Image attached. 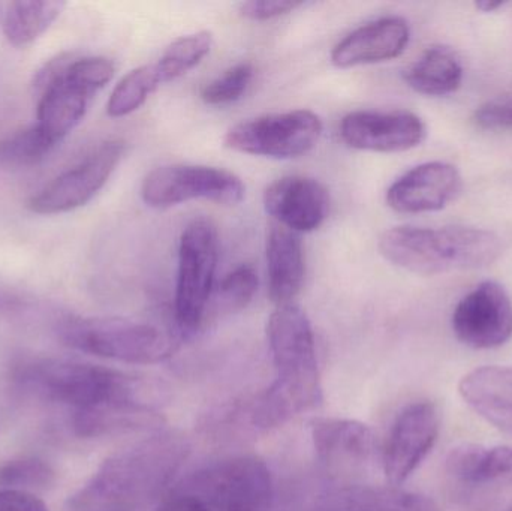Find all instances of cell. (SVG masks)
<instances>
[{
	"label": "cell",
	"instance_id": "30",
	"mask_svg": "<svg viewBox=\"0 0 512 511\" xmlns=\"http://www.w3.org/2000/svg\"><path fill=\"white\" fill-rule=\"evenodd\" d=\"M487 447L480 444H460L447 456V471L460 482L478 485L481 464Z\"/></svg>",
	"mask_w": 512,
	"mask_h": 511
},
{
	"label": "cell",
	"instance_id": "21",
	"mask_svg": "<svg viewBox=\"0 0 512 511\" xmlns=\"http://www.w3.org/2000/svg\"><path fill=\"white\" fill-rule=\"evenodd\" d=\"M313 511H441L435 501L397 486H342L321 498Z\"/></svg>",
	"mask_w": 512,
	"mask_h": 511
},
{
	"label": "cell",
	"instance_id": "14",
	"mask_svg": "<svg viewBox=\"0 0 512 511\" xmlns=\"http://www.w3.org/2000/svg\"><path fill=\"white\" fill-rule=\"evenodd\" d=\"M451 324L456 338L468 347H502L512 338L511 297L498 282H481L457 303Z\"/></svg>",
	"mask_w": 512,
	"mask_h": 511
},
{
	"label": "cell",
	"instance_id": "33",
	"mask_svg": "<svg viewBox=\"0 0 512 511\" xmlns=\"http://www.w3.org/2000/svg\"><path fill=\"white\" fill-rule=\"evenodd\" d=\"M300 6H303V2L295 0H252L240 5V14L252 21H267L291 14Z\"/></svg>",
	"mask_w": 512,
	"mask_h": 511
},
{
	"label": "cell",
	"instance_id": "7",
	"mask_svg": "<svg viewBox=\"0 0 512 511\" xmlns=\"http://www.w3.org/2000/svg\"><path fill=\"white\" fill-rule=\"evenodd\" d=\"M219 236L215 224L198 218L183 230L179 245L174 309L182 332L195 333L206 320L215 290Z\"/></svg>",
	"mask_w": 512,
	"mask_h": 511
},
{
	"label": "cell",
	"instance_id": "5",
	"mask_svg": "<svg viewBox=\"0 0 512 511\" xmlns=\"http://www.w3.org/2000/svg\"><path fill=\"white\" fill-rule=\"evenodd\" d=\"M273 480L256 456H233L200 468L170 489L156 511H271Z\"/></svg>",
	"mask_w": 512,
	"mask_h": 511
},
{
	"label": "cell",
	"instance_id": "18",
	"mask_svg": "<svg viewBox=\"0 0 512 511\" xmlns=\"http://www.w3.org/2000/svg\"><path fill=\"white\" fill-rule=\"evenodd\" d=\"M411 29L405 18L390 15L355 29L331 50V63L337 68L373 65L396 59L408 47Z\"/></svg>",
	"mask_w": 512,
	"mask_h": 511
},
{
	"label": "cell",
	"instance_id": "6",
	"mask_svg": "<svg viewBox=\"0 0 512 511\" xmlns=\"http://www.w3.org/2000/svg\"><path fill=\"white\" fill-rule=\"evenodd\" d=\"M59 336L72 350L131 365L164 362L174 350L170 336L159 327L128 318H68L60 324Z\"/></svg>",
	"mask_w": 512,
	"mask_h": 511
},
{
	"label": "cell",
	"instance_id": "19",
	"mask_svg": "<svg viewBox=\"0 0 512 511\" xmlns=\"http://www.w3.org/2000/svg\"><path fill=\"white\" fill-rule=\"evenodd\" d=\"M268 296L276 306L289 305L306 278V258L300 234L276 224L267 234Z\"/></svg>",
	"mask_w": 512,
	"mask_h": 511
},
{
	"label": "cell",
	"instance_id": "36",
	"mask_svg": "<svg viewBox=\"0 0 512 511\" xmlns=\"http://www.w3.org/2000/svg\"><path fill=\"white\" fill-rule=\"evenodd\" d=\"M18 300L15 297L9 296L5 291H0V309L12 308L17 305Z\"/></svg>",
	"mask_w": 512,
	"mask_h": 511
},
{
	"label": "cell",
	"instance_id": "11",
	"mask_svg": "<svg viewBox=\"0 0 512 511\" xmlns=\"http://www.w3.org/2000/svg\"><path fill=\"white\" fill-rule=\"evenodd\" d=\"M312 443L325 473L345 482L343 486L357 485L355 480L372 467L379 450L369 426L340 417L313 420Z\"/></svg>",
	"mask_w": 512,
	"mask_h": 511
},
{
	"label": "cell",
	"instance_id": "10",
	"mask_svg": "<svg viewBox=\"0 0 512 511\" xmlns=\"http://www.w3.org/2000/svg\"><path fill=\"white\" fill-rule=\"evenodd\" d=\"M123 153V141H105L80 164L60 174L39 194L33 195L27 209L36 215H59L86 206L107 185L122 161Z\"/></svg>",
	"mask_w": 512,
	"mask_h": 511
},
{
	"label": "cell",
	"instance_id": "3",
	"mask_svg": "<svg viewBox=\"0 0 512 511\" xmlns=\"http://www.w3.org/2000/svg\"><path fill=\"white\" fill-rule=\"evenodd\" d=\"M17 381L39 398L74 408V414L153 410L140 380L93 363L36 360L18 368Z\"/></svg>",
	"mask_w": 512,
	"mask_h": 511
},
{
	"label": "cell",
	"instance_id": "24",
	"mask_svg": "<svg viewBox=\"0 0 512 511\" xmlns=\"http://www.w3.org/2000/svg\"><path fill=\"white\" fill-rule=\"evenodd\" d=\"M162 80L155 63L138 66L117 83L108 99V116L119 119L129 116L146 104L149 96L161 86Z\"/></svg>",
	"mask_w": 512,
	"mask_h": 511
},
{
	"label": "cell",
	"instance_id": "26",
	"mask_svg": "<svg viewBox=\"0 0 512 511\" xmlns=\"http://www.w3.org/2000/svg\"><path fill=\"white\" fill-rule=\"evenodd\" d=\"M57 144L33 125L0 141V167L9 170L29 168L44 161Z\"/></svg>",
	"mask_w": 512,
	"mask_h": 511
},
{
	"label": "cell",
	"instance_id": "12",
	"mask_svg": "<svg viewBox=\"0 0 512 511\" xmlns=\"http://www.w3.org/2000/svg\"><path fill=\"white\" fill-rule=\"evenodd\" d=\"M71 60V54H60L48 60L33 80L35 92L39 93L35 125L56 144L80 125L95 95L69 77Z\"/></svg>",
	"mask_w": 512,
	"mask_h": 511
},
{
	"label": "cell",
	"instance_id": "13",
	"mask_svg": "<svg viewBox=\"0 0 512 511\" xmlns=\"http://www.w3.org/2000/svg\"><path fill=\"white\" fill-rule=\"evenodd\" d=\"M439 429L441 416L432 402L403 408L382 450V470L390 486L400 488L423 464L438 441Z\"/></svg>",
	"mask_w": 512,
	"mask_h": 511
},
{
	"label": "cell",
	"instance_id": "31",
	"mask_svg": "<svg viewBox=\"0 0 512 511\" xmlns=\"http://www.w3.org/2000/svg\"><path fill=\"white\" fill-rule=\"evenodd\" d=\"M507 477H512V447L499 446L486 449L480 476H478V485L507 479Z\"/></svg>",
	"mask_w": 512,
	"mask_h": 511
},
{
	"label": "cell",
	"instance_id": "37",
	"mask_svg": "<svg viewBox=\"0 0 512 511\" xmlns=\"http://www.w3.org/2000/svg\"><path fill=\"white\" fill-rule=\"evenodd\" d=\"M510 511H512V509Z\"/></svg>",
	"mask_w": 512,
	"mask_h": 511
},
{
	"label": "cell",
	"instance_id": "27",
	"mask_svg": "<svg viewBox=\"0 0 512 511\" xmlns=\"http://www.w3.org/2000/svg\"><path fill=\"white\" fill-rule=\"evenodd\" d=\"M258 285V273L254 266L240 264L219 282L215 294L216 309L225 314L243 311L254 300Z\"/></svg>",
	"mask_w": 512,
	"mask_h": 511
},
{
	"label": "cell",
	"instance_id": "4",
	"mask_svg": "<svg viewBox=\"0 0 512 511\" xmlns=\"http://www.w3.org/2000/svg\"><path fill=\"white\" fill-rule=\"evenodd\" d=\"M379 252L394 266L435 276L483 269L502 255V240L493 231L477 227H394L379 239Z\"/></svg>",
	"mask_w": 512,
	"mask_h": 511
},
{
	"label": "cell",
	"instance_id": "34",
	"mask_svg": "<svg viewBox=\"0 0 512 511\" xmlns=\"http://www.w3.org/2000/svg\"><path fill=\"white\" fill-rule=\"evenodd\" d=\"M0 511H48V507L35 494L0 489Z\"/></svg>",
	"mask_w": 512,
	"mask_h": 511
},
{
	"label": "cell",
	"instance_id": "9",
	"mask_svg": "<svg viewBox=\"0 0 512 511\" xmlns=\"http://www.w3.org/2000/svg\"><path fill=\"white\" fill-rule=\"evenodd\" d=\"M245 194L246 186L239 176L209 165H164L150 171L141 185V198L153 209H170L192 200L233 206Z\"/></svg>",
	"mask_w": 512,
	"mask_h": 511
},
{
	"label": "cell",
	"instance_id": "8",
	"mask_svg": "<svg viewBox=\"0 0 512 511\" xmlns=\"http://www.w3.org/2000/svg\"><path fill=\"white\" fill-rule=\"evenodd\" d=\"M322 129L318 114L292 110L243 120L227 132L224 143L246 155L292 159L309 153L318 144Z\"/></svg>",
	"mask_w": 512,
	"mask_h": 511
},
{
	"label": "cell",
	"instance_id": "2",
	"mask_svg": "<svg viewBox=\"0 0 512 511\" xmlns=\"http://www.w3.org/2000/svg\"><path fill=\"white\" fill-rule=\"evenodd\" d=\"M189 455L179 432H158L102 464L69 500L72 511H126L161 497Z\"/></svg>",
	"mask_w": 512,
	"mask_h": 511
},
{
	"label": "cell",
	"instance_id": "25",
	"mask_svg": "<svg viewBox=\"0 0 512 511\" xmlns=\"http://www.w3.org/2000/svg\"><path fill=\"white\" fill-rule=\"evenodd\" d=\"M212 47L213 36L207 30L189 33L171 42L158 63H155L162 83H170L197 68Z\"/></svg>",
	"mask_w": 512,
	"mask_h": 511
},
{
	"label": "cell",
	"instance_id": "22",
	"mask_svg": "<svg viewBox=\"0 0 512 511\" xmlns=\"http://www.w3.org/2000/svg\"><path fill=\"white\" fill-rule=\"evenodd\" d=\"M403 78L421 95L447 96L462 86L463 66L447 47H432L406 69Z\"/></svg>",
	"mask_w": 512,
	"mask_h": 511
},
{
	"label": "cell",
	"instance_id": "17",
	"mask_svg": "<svg viewBox=\"0 0 512 511\" xmlns=\"http://www.w3.org/2000/svg\"><path fill=\"white\" fill-rule=\"evenodd\" d=\"M264 207L276 224L297 234L312 233L327 219L330 194L319 180L294 174L265 189Z\"/></svg>",
	"mask_w": 512,
	"mask_h": 511
},
{
	"label": "cell",
	"instance_id": "16",
	"mask_svg": "<svg viewBox=\"0 0 512 511\" xmlns=\"http://www.w3.org/2000/svg\"><path fill=\"white\" fill-rule=\"evenodd\" d=\"M462 174L448 162L433 161L406 171L388 188L394 212L417 215L445 209L462 191Z\"/></svg>",
	"mask_w": 512,
	"mask_h": 511
},
{
	"label": "cell",
	"instance_id": "28",
	"mask_svg": "<svg viewBox=\"0 0 512 511\" xmlns=\"http://www.w3.org/2000/svg\"><path fill=\"white\" fill-rule=\"evenodd\" d=\"M56 473L50 464L38 458H21L0 467V489L29 492L53 485Z\"/></svg>",
	"mask_w": 512,
	"mask_h": 511
},
{
	"label": "cell",
	"instance_id": "35",
	"mask_svg": "<svg viewBox=\"0 0 512 511\" xmlns=\"http://www.w3.org/2000/svg\"><path fill=\"white\" fill-rule=\"evenodd\" d=\"M504 5V2H490V0H484V2L475 3L477 9H480V11L483 12H493L496 11V9L502 8Z\"/></svg>",
	"mask_w": 512,
	"mask_h": 511
},
{
	"label": "cell",
	"instance_id": "23",
	"mask_svg": "<svg viewBox=\"0 0 512 511\" xmlns=\"http://www.w3.org/2000/svg\"><path fill=\"white\" fill-rule=\"evenodd\" d=\"M66 3L62 0H32L12 2L3 18V33L9 44L26 47L44 35L60 17Z\"/></svg>",
	"mask_w": 512,
	"mask_h": 511
},
{
	"label": "cell",
	"instance_id": "15",
	"mask_svg": "<svg viewBox=\"0 0 512 511\" xmlns=\"http://www.w3.org/2000/svg\"><path fill=\"white\" fill-rule=\"evenodd\" d=\"M339 134L352 149L397 153L420 146L427 129L423 120L409 111H352L340 122Z\"/></svg>",
	"mask_w": 512,
	"mask_h": 511
},
{
	"label": "cell",
	"instance_id": "32",
	"mask_svg": "<svg viewBox=\"0 0 512 511\" xmlns=\"http://www.w3.org/2000/svg\"><path fill=\"white\" fill-rule=\"evenodd\" d=\"M478 128L486 131H507L512 129V102L492 101L481 105L474 114Z\"/></svg>",
	"mask_w": 512,
	"mask_h": 511
},
{
	"label": "cell",
	"instance_id": "29",
	"mask_svg": "<svg viewBox=\"0 0 512 511\" xmlns=\"http://www.w3.org/2000/svg\"><path fill=\"white\" fill-rule=\"evenodd\" d=\"M254 80V66L243 62L231 66L201 90V99L207 105H228L239 101Z\"/></svg>",
	"mask_w": 512,
	"mask_h": 511
},
{
	"label": "cell",
	"instance_id": "20",
	"mask_svg": "<svg viewBox=\"0 0 512 511\" xmlns=\"http://www.w3.org/2000/svg\"><path fill=\"white\" fill-rule=\"evenodd\" d=\"M463 401L484 420L512 434V366H483L460 380Z\"/></svg>",
	"mask_w": 512,
	"mask_h": 511
},
{
	"label": "cell",
	"instance_id": "1",
	"mask_svg": "<svg viewBox=\"0 0 512 511\" xmlns=\"http://www.w3.org/2000/svg\"><path fill=\"white\" fill-rule=\"evenodd\" d=\"M267 338L276 380L251 411L252 425L262 431L279 428L322 402L315 333L306 312L294 303L276 306L268 318Z\"/></svg>",
	"mask_w": 512,
	"mask_h": 511
}]
</instances>
